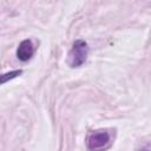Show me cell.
<instances>
[{
	"instance_id": "1",
	"label": "cell",
	"mask_w": 151,
	"mask_h": 151,
	"mask_svg": "<svg viewBox=\"0 0 151 151\" xmlns=\"http://www.w3.org/2000/svg\"><path fill=\"white\" fill-rule=\"evenodd\" d=\"M88 55V46L87 42L83 39H78L73 42L68 55H67V64L70 67H80L87 59Z\"/></svg>"
},
{
	"instance_id": "2",
	"label": "cell",
	"mask_w": 151,
	"mask_h": 151,
	"mask_svg": "<svg viewBox=\"0 0 151 151\" xmlns=\"http://www.w3.org/2000/svg\"><path fill=\"white\" fill-rule=\"evenodd\" d=\"M111 145V133L107 130H96L86 137V147L90 151H105Z\"/></svg>"
},
{
	"instance_id": "3",
	"label": "cell",
	"mask_w": 151,
	"mask_h": 151,
	"mask_svg": "<svg viewBox=\"0 0 151 151\" xmlns=\"http://www.w3.org/2000/svg\"><path fill=\"white\" fill-rule=\"evenodd\" d=\"M35 52V47L31 39L22 40L17 48V57L21 61H28Z\"/></svg>"
},
{
	"instance_id": "4",
	"label": "cell",
	"mask_w": 151,
	"mask_h": 151,
	"mask_svg": "<svg viewBox=\"0 0 151 151\" xmlns=\"http://www.w3.org/2000/svg\"><path fill=\"white\" fill-rule=\"evenodd\" d=\"M21 73H22L21 70H17V71H12V72H9V73H5V74H2V77H1V83L5 84L8 79H13V78L20 76Z\"/></svg>"
},
{
	"instance_id": "5",
	"label": "cell",
	"mask_w": 151,
	"mask_h": 151,
	"mask_svg": "<svg viewBox=\"0 0 151 151\" xmlns=\"http://www.w3.org/2000/svg\"><path fill=\"white\" fill-rule=\"evenodd\" d=\"M138 151H151V142H149L147 144H145L144 146H142Z\"/></svg>"
}]
</instances>
